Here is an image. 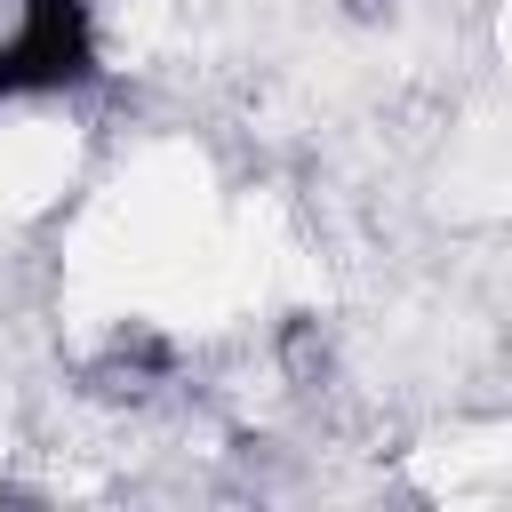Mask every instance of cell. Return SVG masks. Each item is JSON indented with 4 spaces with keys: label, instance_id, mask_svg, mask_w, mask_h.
<instances>
[{
    "label": "cell",
    "instance_id": "obj_1",
    "mask_svg": "<svg viewBox=\"0 0 512 512\" xmlns=\"http://www.w3.org/2000/svg\"><path fill=\"white\" fill-rule=\"evenodd\" d=\"M96 80V16L88 0H16L0 24V112L32 96H64Z\"/></svg>",
    "mask_w": 512,
    "mask_h": 512
},
{
    "label": "cell",
    "instance_id": "obj_2",
    "mask_svg": "<svg viewBox=\"0 0 512 512\" xmlns=\"http://www.w3.org/2000/svg\"><path fill=\"white\" fill-rule=\"evenodd\" d=\"M344 8H352V16H360V24H376V16H392V8H400V0H344Z\"/></svg>",
    "mask_w": 512,
    "mask_h": 512
}]
</instances>
